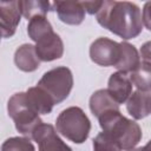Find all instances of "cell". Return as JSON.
I'll return each mask as SVG.
<instances>
[{"mask_svg": "<svg viewBox=\"0 0 151 151\" xmlns=\"http://www.w3.org/2000/svg\"><path fill=\"white\" fill-rule=\"evenodd\" d=\"M96 17L99 25L126 40L138 37L143 29L140 9L130 1H103Z\"/></svg>", "mask_w": 151, "mask_h": 151, "instance_id": "cell-1", "label": "cell"}, {"mask_svg": "<svg viewBox=\"0 0 151 151\" xmlns=\"http://www.w3.org/2000/svg\"><path fill=\"white\" fill-rule=\"evenodd\" d=\"M103 132L107 133L124 151H131L142 139L140 126L125 118L119 110H110L98 117Z\"/></svg>", "mask_w": 151, "mask_h": 151, "instance_id": "cell-2", "label": "cell"}, {"mask_svg": "<svg viewBox=\"0 0 151 151\" xmlns=\"http://www.w3.org/2000/svg\"><path fill=\"white\" fill-rule=\"evenodd\" d=\"M27 33L35 42V51L41 61H52L61 58L64 53L63 40L54 33L46 17L32 18L27 25Z\"/></svg>", "mask_w": 151, "mask_h": 151, "instance_id": "cell-3", "label": "cell"}, {"mask_svg": "<svg viewBox=\"0 0 151 151\" xmlns=\"http://www.w3.org/2000/svg\"><path fill=\"white\" fill-rule=\"evenodd\" d=\"M57 131L73 143H84L90 133L91 123L80 107L71 106L58 116L55 120Z\"/></svg>", "mask_w": 151, "mask_h": 151, "instance_id": "cell-4", "label": "cell"}, {"mask_svg": "<svg viewBox=\"0 0 151 151\" xmlns=\"http://www.w3.org/2000/svg\"><path fill=\"white\" fill-rule=\"evenodd\" d=\"M7 110L8 116L15 124V129L25 136L32 137L33 132L42 124L39 113L28 103L25 92L13 94L8 100Z\"/></svg>", "mask_w": 151, "mask_h": 151, "instance_id": "cell-5", "label": "cell"}, {"mask_svg": "<svg viewBox=\"0 0 151 151\" xmlns=\"http://www.w3.org/2000/svg\"><path fill=\"white\" fill-rule=\"evenodd\" d=\"M37 86H39L50 96L54 105L59 104L68 97L72 90L73 86L72 72L70 71V68L65 66L52 68L41 77Z\"/></svg>", "mask_w": 151, "mask_h": 151, "instance_id": "cell-6", "label": "cell"}, {"mask_svg": "<svg viewBox=\"0 0 151 151\" xmlns=\"http://www.w3.org/2000/svg\"><path fill=\"white\" fill-rule=\"evenodd\" d=\"M122 57V44L109 38H98L91 44L90 58L100 66L117 67Z\"/></svg>", "mask_w": 151, "mask_h": 151, "instance_id": "cell-7", "label": "cell"}, {"mask_svg": "<svg viewBox=\"0 0 151 151\" xmlns=\"http://www.w3.org/2000/svg\"><path fill=\"white\" fill-rule=\"evenodd\" d=\"M37 142L39 151H72L58 136L55 129L50 124H41L32 134Z\"/></svg>", "mask_w": 151, "mask_h": 151, "instance_id": "cell-8", "label": "cell"}, {"mask_svg": "<svg viewBox=\"0 0 151 151\" xmlns=\"http://www.w3.org/2000/svg\"><path fill=\"white\" fill-rule=\"evenodd\" d=\"M21 15L20 1L0 2V25L2 38H11L15 33Z\"/></svg>", "mask_w": 151, "mask_h": 151, "instance_id": "cell-9", "label": "cell"}, {"mask_svg": "<svg viewBox=\"0 0 151 151\" xmlns=\"http://www.w3.org/2000/svg\"><path fill=\"white\" fill-rule=\"evenodd\" d=\"M52 8L58 18L67 25H79L85 19V8L79 1H54Z\"/></svg>", "mask_w": 151, "mask_h": 151, "instance_id": "cell-10", "label": "cell"}, {"mask_svg": "<svg viewBox=\"0 0 151 151\" xmlns=\"http://www.w3.org/2000/svg\"><path fill=\"white\" fill-rule=\"evenodd\" d=\"M107 91L118 104L127 101L132 94V83L130 77H127L126 73L119 71L112 73L109 78Z\"/></svg>", "mask_w": 151, "mask_h": 151, "instance_id": "cell-11", "label": "cell"}, {"mask_svg": "<svg viewBox=\"0 0 151 151\" xmlns=\"http://www.w3.org/2000/svg\"><path fill=\"white\" fill-rule=\"evenodd\" d=\"M126 109L134 119H143L151 114V91L133 92L126 101Z\"/></svg>", "mask_w": 151, "mask_h": 151, "instance_id": "cell-12", "label": "cell"}, {"mask_svg": "<svg viewBox=\"0 0 151 151\" xmlns=\"http://www.w3.org/2000/svg\"><path fill=\"white\" fill-rule=\"evenodd\" d=\"M40 59L37 54L35 46L31 44L21 45L14 53V63L17 67L24 72H33L40 65Z\"/></svg>", "mask_w": 151, "mask_h": 151, "instance_id": "cell-13", "label": "cell"}, {"mask_svg": "<svg viewBox=\"0 0 151 151\" xmlns=\"http://www.w3.org/2000/svg\"><path fill=\"white\" fill-rule=\"evenodd\" d=\"M90 110L98 118L104 112L110 110H119V104L112 98L107 90L101 88L96 91L90 98Z\"/></svg>", "mask_w": 151, "mask_h": 151, "instance_id": "cell-14", "label": "cell"}, {"mask_svg": "<svg viewBox=\"0 0 151 151\" xmlns=\"http://www.w3.org/2000/svg\"><path fill=\"white\" fill-rule=\"evenodd\" d=\"M25 93H26V98L28 103L39 114H47L52 111L54 106L53 100L39 86L29 87Z\"/></svg>", "mask_w": 151, "mask_h": 151, "instance_id": "cell-15", "label": "cell"}, {"mask_svg": "<svg viewBox=\"0 0 151 151\" xmlns=\"http://www.w3.org/2000/svg\"><path fill=\"white\" fill-rule=\"evenodd\" d=\"M122 44V57L117 65V70L123 73H131L139 64V54L136 47L129 42H120Z\"/></svg>", "mask_w": 151, "mask_h": 151, "instance_id": "cell-16", "label": "cell"}, {"mask_svg": "<svg viewBox=\"0 0 151 151\" xmlns=\"http://www.w3.org/2000/svg\"><path fill=\"white\" fill-rule=\"evenodd\" d=\"M130 80L139 91H151V63H140L131 73Z\"/></svg>", "mask_w": 151, "mask_h": 151, "instance_id": "cell-17", "label": "cell"}, {"mask_svg": "<svg viewBox=\"0 0 151 151\" xmlns=\"http://www.w3.org/2000/svg\"><path fill=\"white\" fill-rule=\"evenodd\" d=\"M52 4L48 1H20V8L21 14L27 20H31L34 17L39 15H46V13L51 9Z\"/></svg>", "mask_w": 151, "mask_h": 151, "instance_id": "cell-18", "label": "cell"}, {"mask_svg": "<svg viewBox=\"0 0 151 151\" xmlns=\"http://www.w3.org/2000/svg\"><path fill=\"white\" fill-rule=\"evenodd\" d=\"M1 151H35V149L28 138L12 137L4 142Z\"/></svg>", "mask_w": 151, "mask_h": 151, "instance_id": "cell-19", "label": "cell"}, {"mask_svg": "<svg viewBox=\"0 0 151 151\" xmlns=\"http://www.w3.org/2000/svg\"><path fill=\"white\" fill-rule=\"evenodd\" d=\"M94 151H122L120 146L105 132H100L93 139Z\"/></svg>", "mask_w": 151, "mask_h": 151, "instance_id": "cell-20", "label": "cell"}, {"mask_svg": "<svg viewBox=\"0 0 151 151\" xmlns=\"http://www.w3.org/2000/svg\"><path fill=\"white\" fill-rule=\"evenodd\" d=\"M83 7L85 8V11L90 14H97L98 11L100 9L103 1H83L81 2Z\"/></svg>", "mask_w": 151, "mask_h": 151, "instance_id": "cell-21", "label": "cell"}, {"mask_svg": "<svg viewBox=\"0 0 151 151\" xmlns=\"http://www.w3.org/2000/svg\"><path fill=\"white\" fill-rule=\"evenodd\" d=\"M142 19H143L144 26H145L149 31H151V1H149V2H146V4L144 5Z\"/></svg>", "mask_w": 151, "mask_h": 151, "instance_id": "cell-22", "label": "cell"}, {"mask_svg": "<svg viewBox=\"0 0 151 151\" xmlns=\"http://www.w3.org/2000/svg\"><path fill=\"white\" fill-rule=\"evenodd\" d=\"M140 57L145 61L151 63V41H146L145 44L142 45L140 47Z\"/></svg>", "mask_w": 151, "mask_h": 151, "instance_id": "cell-23", "label": "cell"}, {"mask_svg": "<svg viewBox=\"0 0 151 151\" xmlns=\"http://www.w3.org/2000/svg\"><path fill=\"white\" fill-rule=\"evenodd\" d=\"M131 151H151V140H149L146 145H144V146H142V147L133 149V150H131Z\"/></svg>", "mask_w": 151, "mask_h": 151, "instance_id": "cell-24", "label": "cell"}]
</instances>
